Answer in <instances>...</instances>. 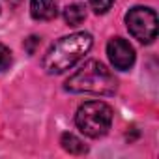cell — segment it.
<instances>
[{"mask_svg":"<svg viewBox=\"0 0 159 159\" xmlns=\"http://www.w3.org/2000/svg\"><path fill=\"white\" fill-rule=\"evenodd\" d=\"M92 43L94 39L88 32H75L71 36L60 38L43 56V69L51 75H60L71 69L92 49Z\"/></svg>","mask_w":159,"mask_h":159,"instance_id":"cell-1","label":"cell"},{"mask_svg":"<svg viewBox=\"0 0 159 159\" xmlns=\"http://www.w3.org/2000/svg\"><path fill=\"white\" fill-rule=\"evenodd\" d=\"M118 84L112 73L98 60L86 62L81 69H77L67 81L66 90L75 94H98V96H112Z\"/></svg>","mask_w":159,"mask_h":159,"instance_id":"cell-2","label":"cell"},{"mask_svg":"<svg viewBox=\"0 0 159 159\" xmlns=\"http://www.w3.org/2000/svg\"><path fill=\"white\" fill-rule=\"evenodd\" d=\"M75 124L86 137H103L112 124V109L103 101H88L79 107L75 114Z\"/></svg>","mask_w":159,"mask_h":159,"instance_id":"cell-3","label":"cell"},{"mask_svg":"<svg viewBox=\"0 0 159 159\" xmlns=\"http://www.w3.org/2000/svg\"><path fill=\"white\" fill-rule=\"evenodd\" d=\"M129 34L140 43H152L157 38V15L152 8L135 6L125 15Z\"/></svg>","mask_w":159,"mask_h":159,"instance_id":"cell-4","label":"cell"},{"mask_svg":"<svg viewBox=\"0 0 159 159\" xmlns=\"http://www.w3.org/2000/svg\"><path fill=\"white\" fill-rule=\"evenodd\" d=\"M107 54H109L111 64L116 69L127 71L135 64V51L129 45V41H125L122 38H112L107 43Z\"/></svg>","mask_w":159,"mask_h":159,"instance_id":"cell-5","label":"cell"},{"mask_svg":"<svg viewBox=\"0 0 159 159\" xmlns=\"http://www.w3.org/2000/svg\"><path fill=\"white\" fill-rule=\"evenodd\" d=\"M30 13L36 21H51L56 17V0H30Z\"/></svg>","mask_w":159,"mask_h":159,"instance_id":"cell-6","label":"cell"},{"mask_svg":"<svg viewBox=\"0 0 159 159\" xmlns=\"http://www.w3.org/2000/svg\"><path fill=\"white\" fill-rule=\"evenodd\" d=\"M60 144H62V148L66 152H69L73 155H81V153H86L88 152L86 144L79 139V137H75L73 133H64L62 139H60Z\"/></svg>","mask_w":159,"mask_h":159,"instance_id":"cell-7","label":"cell"},{"mask_svg":"<svg viewBox=\"0 0 159 159\" xmlns=\"http://www.w3.org/2000/svg\"><path fill=\"white\" fill-rule=\"evenodd\" d=\"M64 19L69 26H79L86 19V8L83 4H71L64 10Z\"/></svg>","mask_w":159,"mask_h":159,"instance_id":"cell-8","label":"cell"},{"mask_svg":"<svg viewBox=\"0 0 159 159\" xmlns=\"http://www.w3.org/2000/svg\"><path fill=\"white\" fill-rule=\"evenodd\" d=\"M114 4V0H90V8L98 13V15H103L107 13Z\"/></svg>","mask_w":159,"mask_h":159,"instance_id":"cell-9","label":"cell"},{"mask_svg":"<svg viewBox=\"0 0 159 159\" xmlns=\"http://www.w3.org/2000/svg\"><path fill=\"white\" fill-rule=\"evenodd\" d=\"M10 66H11V51L0 43V73L6 71Z\"/></svg>","mask_w":159,"mask_h":159,"instance_id":"cell-10","label":"cell"},{"mask_svg":"<svg viewBox=\"0 0 159 159\" xmlns=\"http://www.w3.org/2000/svg\"><path fill=\"white\" fill-rule=\"evenodd\" d=\"M38 45H39V38H36V36H30L28 39H25V49L28 51V54H34Z\"/></svg>","mask_w":159,"mask_h":159,"instance_id":"cell-11","label":"cell"},{"mask_svg":"<svg viewBox=\"0 0 159 159\" xmlns=\"http://www.w3.org/2000/svg\"><path fill=\"white\" fill-rule=\"evenodd\" d=\"M8 2H11V4H17V2H21V0H8Z\"/></svg>","mask_w":159,"mask_h":159,"instance_id":"cell-12","label":"cell"}]
</instances>
